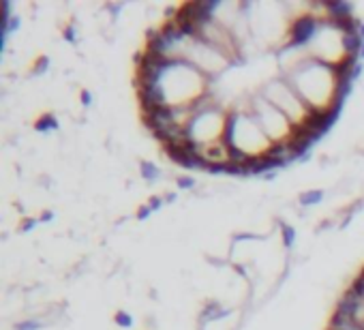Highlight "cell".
Instances as JSON below:
<instances>
[{
	"instance_id": "7c38bea8",
	"label": "cell",
	"mask_w": 364,
	"mask_h": 330,
	"mask_svg": "<svg viewBox=\"0 0 364 330\" xmlns=\"http://www.w3.org/2000/svg\"><path fill=\"white\" fill-rule=\"evenodd\" d=\"M176 184H178V189H193L195 187V180H193L191 176H178Z\"/></svg>"
},
{
	"instance_id": "4fadbf2b",
	"label": "cell",
	"mask_w": 364,
	"mask_h": 330,
	"mask_svg": "<svg viewBox=\"0 0 364 330\" xmlns=\"http://www.w3.org/2000/svg\"><path fill=\"white\" fill-rule=\"evenodd\" d=\"M150 214H152V208H150L148 204H146V206H140V210H137V219H140V221H146Z\"/></svg>"
},
{
	"instance_id": "2e32d148",
	"label": "cell",
	"mask_w": 364,
	"mask_h": 330,
	"mask_svg": "<svg viewBox=\"0 0 364 330\" xmlns=\"http://www.w3.org/2000/svg\"><path fill=\"white\" fill-rule=\"evenodd\" d=\"M64 41H69V43H75V41H77L75 28H73V26H67V28H64Z\"/></svg>"
},
{
	"instance_id": "3957f363",
	"label": "cell",
	"mask_w": 364,
	"mask_h": 330,
	"mask_svg": "<svg viewBox=\"0 0 364 330\" xmlns=\"http://www.w3.org/2000/svg\"><path fill=\"white\" fill-rule=\"evenodd\" d=\"M323 5H326V18L343 20L353 15V7L349 3H323Z\"/></svg>"
},
{
	"instance_id": "5b68a950",
	"label": "cell",
	"mask_w": 364,
	"mask_h": 330,
	"mask_svg": "<svg viewBox=\"0 0 364 330\" xmlns=\"http://www.w3.org/2000/svg\"><path fill=\"white\" fill-rule=\"evenodd\" d=\"M225 315H229V311H225L218 302H208L204 311H201V319L204 321H214V319H221Z\"/></svg>"
},
{
	"instance_id": "6da1fadb",
	"label": "cell",
	"mask_w": 364,
	"mask_h": 330,
	"mask_svg": "<svg viewBox=\"0 0 364 330\" xmlns=\"http://www.w3.org/2000/svg\"><path fill=\"white\" fill-rule=\"evenodd\" d=\"M319 28H321V18L319 15H313L311 11L304 13V15H298V18H294L291 24H289L287 47H291V50H300V47L313 43Z\"/></svg>"
},
{
	"instance_id": "7a4b0ae2",
	"label": "cell",
	"mask_w": 364,
	"mask_h": 330,
	"mask_svg": "<svg viewBox=\"0 0 364 330\" xmlns=\"http://www.w3.org/2000/svg\"><path fill=\"white\" fill-rule=\"evenodd\" d=\"M364 45V37L360 35H341V50L345 52V56H358L360 58V50Z\"/></svg>"
},
{
	"instance_id": "52a82bcc",
	"label": "cell",
	"mask_w": 364,
	"mask_h": 330,
	"mask_svg": "<svg viewBox=\"0 0 364 330\" xmlns=\"http://www.w3.org/2000/svg\"><path fill=\"white\" fill-rule=\"evenodd\" d=\"M300 204L302 206H315V204H319L321 199H323V191H304V193H300Z\"/></svg>"
},
{
	"instance_id": "277c9868",
	"label": "cell",
	"mask_w": 364,
	"mask_h": 330,
	"mask_svg": "<svg viewBox=\"0 0 364 330\" xmlns=\"http://www.w3.org/2000/svg\"><path fill=\"white\" fill-rule=\"evenodd\" d=\"M58 129V118H56L54 114H43L41 118H37L35 120V131L37 133H52Z\"/></svg>"
},
{
	"instance_id": "8fae6325",
	"label": "cell",
	"mask_w": 364,
	"mask_h": 330,
	"mask_svg": "<svg viewBox=\"0 0 364 330\" xmlns=\"http://www.w3.org/2000/svg\"><path fill=\"white\" fill-rule=\"evenodd\" d=\"M41 328V321L39 319H24L15 324V330H39Z\"/></svg>"
},
{
	"instance_id": "ba28073f",
	"label": "cell",
	"mask_w": 364,
	"mask_h": 330,
	"mask_svg": "<svg viewBox=\"0 0 364 330\" xmlns=\"http://www.w3.org/2000/svg\"><path fill=\"white\" fill-rule=\"evenodd\" d=\"M50 64H52V60H50V56H39V58L35 60V64H32V75H43L47 69H50Z\"/></svg>"
},
{
	"instance_id": "ffe728a7",
	"label": "cell",
	"mask_w": 364,
	"mask_h": 330,
	"mask_svg": "<svg viewBox=\"0 0 364 330\" xmlns=\"http://www.w3.org/2000/svg\"><path fill=\"white\" fill-rule=\"evenodd\" d=\"M364 58V45H362V50H360V60Z\"/></svg>"
},
{
	"instance_id": "9c48e42d",
	"label": "cell",
	"mask_w": 364,
	"mask_h": 330,
	"mask_svg": "<svg viewBox=\"0 0 364 330\" xmlns=\"http://www.w3.org/2000/svg\"><path fill=\"white\" fill-rule=\"evenodd\" d=\"M281 234H283V245L285 247H294L296 243V230L287 223H281Z\"/></svg>"
},
{
	"instance_id": "e0dca14e",
	"label": "cell",
	"mask_w": 364,
	"mask_h": 330,
	"mask_svg": "<svg viewBox=\"0 0 364 330\" xmlns=\"http://www.w3.org/2000/svg\"><path fill=\"white\" fill-rule=\"evenodd\" d=\"M79 99H82V103L88 107V105H92V94H90V90H82L79 92Z\"/></svg>"
},
{
	"instance_id": "ac0fdd59",
	"label": "cell",
	"mask_w": 364,
	"mask_h": 330,
	"mask_svg": "<svg viewBox=\"0 0 364 330\" xmlns=\"http://www.w3.org/2000/svg\"><path fill=\"white\" fill-rule=\"evenodd\" d=\"M54 219V212L52 210H45L41 216H39V223H45V221H52Z\"/></svg>"
},
{
	"instance_id": "8992f818",
	"label": "cell",
	"mask_w": 364,
	"mask_h": 330,
	"mask_svg": "<svg viewBox=\"0 0 364 330\" xmlns=\"http://www.w3.org/2000/svg\"><path fill=\"white\" fill-rule=\"evenodd\" d=\"M140 174L144 180H159V167L152 161H140Z\"/></svg>"
},
{
	"instance_id": "9a60e30c",
	"label": "cell",
	"mask_w": 364,
	"mask_h": 330,
	"mask_svg": "<svg viewBox=\"0 0 364 330\" xmlns=\"http://www.w3.org/2000/svg\"><path fill=\"white\" fill-rule=\"evenodd\" d=\"M37 225H39V219H24L20 232H30L32 228H37Z\"/></svg>"
},
{
	"instance_id": "5bb4252c",
	"label": "cell",
	"mask_w": 364,
	"mask_h": 330,
	"mask_svg": "<svg viewBox=\"0 0 364 330\" xmlns=\"http://www.w3.org/2000/svg\"><path fill=\"white\" fill-rule=\"evenodd\" d=\"M163 204H165V199H163V197H159V195L150 197V202H148V206L152 208V212H155V210H159V208L163 206Z\"/></svg>"
},
{
	"instance_id": "d6986e66",
	"label": "cell",
	"mask_w": 364,
	"mask_h": 330,
	"mask_svg": "<svg viewBox=\"0 0 364 330\" xmlns=\"http://www.w3.org/2000/svg\"><path fill=\"white\" fill-rule=\"evenodd\" d=\"M163 199H165V202H174V199H176V193H167Z\"/></svg>"
},
{
	"instance_id": "30bf717a",
	"label": "cell",
	"mask_w": 364,
	"mask_h": 330,
	"mask_svg": "<svg viewBox=\"0 0 364 330\" xmlns=\"http://www.w3.org/2000/svg\"><path fill=\"white\" fill-rule=\"evenodd\" d=\"M116 324L120 328H133V317L129 315L127 311H118L116 313Z\"/></svg>"
}]
</instances>
